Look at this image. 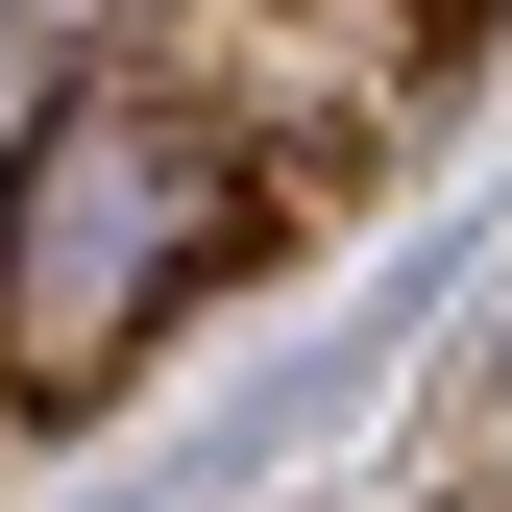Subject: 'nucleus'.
<instances>
[{
    "mask_svg": "<svg viewBox=\"0 0 512 512\" xmlns=\"http://www.w3.org/2000/svg\"><path fill=\"white\" fill-rule=\"evenodd\" d=\"M196 220H220V196H196V147H171L147 98H74V122L25 147V196H0V366H98Z\"/></svg>",
    "mask_w": 512,
    "mask_h": 512,
    "instance_id": "nucleus-1",
    "label": "nucleus"
}]
</instances>
